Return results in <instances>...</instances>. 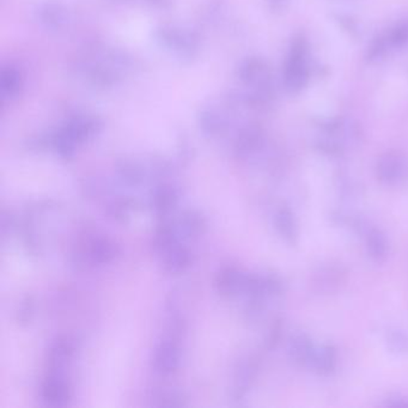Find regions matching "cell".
<instances>
[{
	"mask_svg": "<svg viewBox=\"0 0 408 408\" xmlns=\"http://www.w3.org/2000/svg\"><path fill=\"white\" fill-rule=\"evenodd\" d=\"M308 44L302 35L293 39L286 66H285V87L291 94H298L308 84L309 70L307 64Z\"/></svg>",
	"mask_w": 408,
	"mask_h": 408,
	"instance_id": "1",
	"label": "cell"
},
{
	"mask_svg": "<svg viewBox=\"0 0 408 408\" xmlns=\"http://www.w3.org/2000/svg\"><path fill=\"white\" fill-rule=\"evenodd\" d=\"M377 181L387 187H400L408 182V158L397 150L381 155L375 165Z\"/></svg>",
	"mask_w": 408,
	"mask_h": 408,
	"instance_id": "2",
	"label": "cell"
},
{
	"mask_svg": "<svg viewBox=\"0 0 408 408\" xmlns=\"http://www.w3.org/2000/svg\"><path fill=\"white\" fill-rule=\"evenodd\" d=\"M348 281V271L339 262H326L315 268L310 276L312 291L319 295H332L341 290Z\"/></svg>",
	"mask_w": 408,
	"mask_h": 408,
	"instance_id": "3",
	"label": "cell"
},
{
	"mask_svg": "<svg viewBox=\"0 0 408 408\" xmlns=\"http://www.w3.org/2000/svg\"><path fill=\"white\" fill-rule=\"evenodd\" d=\"M317 346L312 339L305 332L293 334L288 344V355L293 364L300 368L310 366Z\"/></svg>",
	"mask_w": 408,
	"mask_h": 408,
	"instance_id": "4",
	"label": "cell"
},
{
	"mask_svg": "<svg viewBox=\"0 0 408 408\" xmlns=\"http://www.w3.org/2000/svg\"><path fill=\"white\" fill-rule=\"evenodd\" d=\"M365 234V249L370 260L375 264H383L389 256V241L381 229L368 228Z\"/></svg>",
	"mask_w": 408,
	"mask_h": 408,
	"instance_id": "5",
	"label": "cell"
},
{
	"mask_svg": "<svg viewBox=\"0 0 408 408\" xmlns=\"http://www.w3.org/2000/svg\"><path fill=\"white\" fill-rule=\"evenodd\" d=\"M310 366L319 376L329 377L333 375L338 366V351L336 346L331 343H326L317 348Z\"/></svg>",
	"mask_w": 408,
	"mask_h": 408,
	"instance_id": "6",
	"label": "cell"
},
{
	"mask_svg": "<svg viewBox=\"0 0 408 408\" xmlns=\"http://www.w3.org/2000/svg\"><path fill=\"white\" fill-rule=\"evenodd\" d=\"M274 223H276V231L279 232L281 238L290 244L296 246L300 240V231H298V224L293 211L288 208H281L276 212L274 216Z\"/></svg>",
	"mask_w": 408,
	"mask_h": 408,
	"instance_id": "7",
	"label": "cell"
},
{
	"mask_svg": "<svg viewBox=\"0 0 408 408\" xmlns=\"http://www.w3.org/2000/svg\"><path fill=\"white\" fill-rule=\"evenodd\" d=\"M385 344L394 355H408V333L402 329H389L385 334Z\"/></svg>",
	"mask_w": 408,
	"mask_h": 408,
	"instance_id": "8",
	"label": "cell"
},
{
	"mask_svg": "<svg viewBox=\"0 0 408 408\" xmlns=\"http://www.w3.org/2000/svg\"><path fill=\"white\" fill-rule=\"evenodd\" d=\"M389 46L401 47L408 42V22H402L396 25L387 35Z\"/></svg>",
	"mask_w": 408,
	"mask_h": 408,
	"instance_id": "9",
	"label": "cell"
},
{
	"mask_svg": "<svg viewBox=\"0 0 408 408\" xmlns=\"http://www.w3.org/2000/svg\"><path fill=\"white\" fill-rule=\"evenodd\" d=\"M388 46L389 44L387 37H377L376 40L374 41L371 46L369 47L368 56H366L368 60L374 61L382 58L385 51H387Z\"/></svg>",
	"mask_w": 408,
	"mask_h": 408,
	"instance_id": "10",
	"label": "cell"
},
{
	"mask_svg": "<svg viewBox=\"0 0 408 408\" xmlns=\"http://www.w3.org/2000/svg\"><path fill=\"white\" fill-rule=\"evenodd\" d=\"M157 362L160 364V369H172L174 368V363L177 362V356L174 352V348H162L160 351V356L157 358Z\"/></svg>",
	"mask_w": 408,
	"mask_h": 408,
	"instance_id": "11",
	"label": "cell"
},
{
	"mask_svg": "<svg viewBox=\"0 0 408 408\" xmlns=\"http://www.w3.org/2000/svg\"><path fill=\"white\" fill-rule=\"evenodd\" d=\"M385 404H388V406H407L408 400L406 397L394 396V397H389V399H387Z\"/></svg>",
	"mask_w": 408,
	"mask_h": 408,
	"instance_id": "12",
	"label": "cell"
},
{
	"mask_svg": "<svg viewBox=\"0 0 408 408\" xmlns=\"http://www.w3.org/2000/svg\"><path fill=\"white\" fill-rule=\"evenodd\" d=\"M269 4L274 11H281L288 4V0H269Z\"/></svg>",
	"mask_w": 408,
	"mask_h": 408,
	"instance_id": "13",
	"label": "cell"
}]
</instances>
